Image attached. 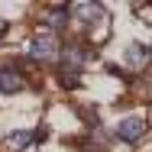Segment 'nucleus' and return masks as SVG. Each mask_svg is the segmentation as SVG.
Here are the masks:
<instances>
[{"mask_svg":"<svg viewBox=\"0 0 152 152\" xmlns=\"http://www.w3.org/2000/svg\"><path fill=\"white\" fill-rule=\"evenodd\" d=\"M149 49H146V45H129V52H126V61H129V65H133V68H146V65H149Z\"/></svg>","mask_w":152,"mask_h":152,"instance_id":"0eeeda50","label":"nucleus"},{"mask_svg":"<svg viewBox=\"0 0 152 152\" xmlns=\"http://www.w3.org/2000/svg\"><path fill=\"white\" fill-rule=\"evenodd\" d=\"M68 7L61 3V7H49V10H42V20L49 23V29H61V26H68Z\"/></svg>","mask_w":152,"mask_h":152,"instance_id":"423d86ee","label":"nucleus"},{"mask_svg":"<svg viewBox=\"0 0 152 152\" xmlns=\"http://www.w3.org/2000/svg\"><path fill=\"white\" fill-rule=\"evenodd\" d=\"M58 52H61L58 39H55L52 32H42V36H36L29 42V58H36V61H52Z\"/></svg>","mask_w":152,"mask_h":152,"instance_id":"f03ea898","label":"nucleus"},{"mask_svg":"<svg viewBox=\"0 0 152 152\" xmlns=\"http://www.w3.org/2000/svg\"><path fill=\"white\" fill-rule=\"evenodd\" d=\"M3 32H7V26H0V36H3Z\"/></svg>","mask_w":152,"mask_h":152,"instance_id":"1a4fd4ad","label":"nucleus"},{"mask_svg":"<svg viewBox=\"0 0 152 152\" xmlns=\"http://www.w3.org/2000/svg\"><path fill=\"white\" fill-rule=\"evenodd\" d=\"M146 129H149V126H146V120H142V117H126V120L117 123L113 136H117L120 142H129V146H133V142H139V139L146 136Z\"/></svg>","mask_w":152,"mask_h":152,"instance_id":"7ed1b4c3","label":"nucleus"},{"mask_svg":"<svg viewBox=\"0 0 152 152\" xmlns=\"http://www.w3.org/2000/svg\"><path fill=\"white\" fill-rule=\"evenodd\" d=\"M58 55H61V71H65V75H78V71L88 65V49H84L81 42H68Z\"/></svg>","mask_w":152,"mask_h":152,"instance_id":"f257e3e1","label":"nucleus"},{"mask_svg":"<svg viewBox=\"0 0 152 152\" xmlns=\"http://www.w3.org/2000/svg\"><path fill=\"white\" fill-rule=\"evenodd\" d=\"M32 142V133L29 129H13V133H10V136H7V149H26V146H29Z\"/></svg>","mask_w":152,"mask_h":152,"instance_id":"6e6552de","label":"nucleus"},{"mask_svg":"<svg viewBox=\"0 0 152 152\" xmlns=\"http://www.w3.org/2000/svg\"><path fill=\"white\" fill-rule=\"evenodd\" d=\"M75 16L84 20V26H91V29H94V23H100V26L107 23V10L100 3H78L75 7Z\"/></svg>","mask_w":152,"mask_h":152,"instance_id":"20e7f679","label":"nucleus"},{"mask_svg":"<svg viewBox=\"0 0 152 152\" xmlns=\"http://www.w3.org/2000/svg\"><path fill=\"white\" fill-rule=\"evenodd\" d=\"M16 91H23L20 68H0V94H16Z\"/></svg>","mask_w":152,"mask_h":152,"instance_id":"39448f33","label":"nucleus"}]
</instances>
